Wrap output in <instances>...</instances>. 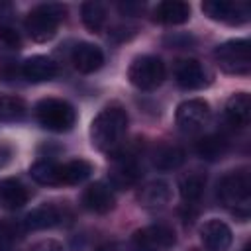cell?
Instances as JSON below:
<instances>
[{
	"label": "cell",
	"instance_id": "1",
	"mask_svg": "<svg viewBox=\"0 0 251 251\" xmlns=\"http://www.w3.org/2000/svg\"><path fill=\"white\" fill-rule=\"evenodd\" d=\"M127 129V114L118 106L104 108L90 124V141L96 149H114Z\"/></svg>",
	"mask_w": 251,
	"mask_h": 251
},
{
	"label": "cell",
	"instance_id": "2",
	"mask_svg": "<svg viewBox=\"0 0 251 251\" xmlns=\"http://www.w3.org/2000/svg\"><path fill=\"white\" fill-rule=\"evenodd\" d=\"M218 198L226 208L235 212L241 218L249 216V202H251V178L247 173H227L218 182Z\"/></svg>",
	"mask_w": 251,
	"mask_h": 251
},
{
	"label": "cell",
	"instance_id": "3",
	"mask_svg": "<svg viewBox=\"0 0 251 251\" xmlns=\"http://www.w3.org/2000/svg\"><path fill=\"white\" fill-rule=\"evenodd\" d=\"M65 14H67V10L63 4H55V2L41 4L27 14L25 31L29 33V37L33 41H39V43L49 41L57 33V27L63 22Z\"/></svg>",
	"mask_w": 251,
	"mask_h": 251
},
{
	"label": "cell",
	"instance_id": "4",
	"mask_svg": "<svg viewBox=\"0 0 251 251\" xmlns=\"http://www.w3.org/2000/svg\"><path fill=\"white\" fill-rule=\"evenodd\" d=\"M35 118L45 129L63 133L75 126L76 114L75 108L61 98H43L35 106Z\"/></svg>",
	"mask_w": 251,
	"mask_h": 251
},
{
	"label": "cell",
	"instance_id": "5",
	"mask_svg": "<svg viewBox=\"0 0 251 251\" xmlns=\"http://www.w3.org/2000/svg\"><path fill=\"white\" fill-rule=\"evenodd\" d=\"M216 63L227 75H247L251 71V53L247 39H229L216 47Z\"/></svg>",
	"mask_w": 251,
	"mask_h": 251
},
{
	"label": "cell",
	"instance_id": "6",
	"mask_svg": "<svg viewBox=\"0 0 251 251\" xmlns=\"http://www.w3.org/2000/svg\"><path fill=\"white\" fill-rule=\"evenodd\" d=\"M127 78L133 86H137L141 90H153L165 78V65L159 57L141 55L131 61V65L127 69Z\"/></svg>",
	"mask_w": 251,
	"mask_h": 251
},
{
	"label": "cell",
	"instance_id": "7",
	"mask_svg": "<svg viewBox=\"0 0 251 251\" xmlns=\"http://www.w3.org/2000/svg\"><path fill=\"white\" fill-rule=\"evenodd\" d=\"M202 12L210 20L229 25L245 24L251 16V8L247 2H233V0H206L202 4Z\"/></svg>",
	"mask_w": 251,
	"mask_h": 251
},
{
	"label": "cell",
	"instance_id": "8",
	"mask_svg": "<svg viewBox=\"0 0 251 251\" xmlns=\"http://www.w3.org/2000/svg\"><path fill=\"white\" fill-rule=\"evenodd\" d=\"M175 241V231L163 224L147 226L133 233V245L137 251H171Z\"/></svg>",
	"mask_w": 251,
	"mask_h": 251
},
{
	"label": "cell",
	"instance_id": "9",
	"mask_svg": "<svg viewBox=\"0 0 251 251\" xmlns=\"http://www.w3.org/2000/svg\"><path fill=\"white\" fill-rule=\"evenodd\" d=\"M210 118V106L208 102L200 98H190L178 104L176 108V124L182 131H198Z\"/></svg>",
	"mask_w": 251,
	"mask_h": 251
},
{
	"label": "cell",
	"instance_id": "10",
	"mask_svg": "<svg viewBox=\"0 0 251 251\" xmlns=\"http://www.w3.org/2000/svg\"><path fill=\"white\" fill-rule=\"evenodd\" d=\"M139 176V167L133 155L127 153H116L112 157L110 167V182L116 188H129Z\"/></svg>",
	"mask_w": 251,
	"mask_h": 251
},
{
	"label": "cell",
	"instance_id": "11",
	"mask_svg": "<svg viewBox=\"0 0 251 251\" xmlns=\"http://www.w3.org/2000/svg\"><path fill=\"white\" fill-rule=\"evenodd\" d=\"M175 78L178 86L186 90H196L208 84V73L196 59H180L175 65Z\"/></svg>",
	"mask_w": 251,
	"mask_h": 251
},
{
	"label": "cell",
	"instance_id": "12",
	"mask_svg": "<svg viewBox=\"0 0 251 251\" xmlns=\"http://www.w3.org/2000/svg\"><path fill=\"white\" fill-rule=\"evenodd\" d=\"M200 239L210 251H226L231 245V229L222 220H208L200 229Z\"/></svg>",
	"mask_w": 251,
	"mask_h": 251
},
{
	"label": "cell",
	"instance_id": "13",
	"mask_svg": "<svg viewBox=\"0 0 251 251\" xmlns=\"http://www.w3.org/2000/svg\"><path fill=\"white\" fill-rule=\"evenodd\" d=\"M71 59H73V65H75V69H76L78 73L88 75V73H94V71H98V69L102 67V63H104V53H102V49H100L98 45L84 41V43H78V45L73 49Z\"/></svg>",
	"mask_w": 251,
	"mask_h": 251
},
{
	"label": "cell",
	"instance_id": "14",
	"mask_svg": "<svg viewBox=\"0 0 251 251\" xmlns=\"http://www.w3.org/2000/svg\"><path fill=\"white\" fill-rule=\"evenodd\" d=\"M82 204H84L86 210H90L94 214H106L114 208L116 200H114V194H112L110 186H106L104 182H94L84 190Z\"/></svg>",
	"mask_w": 251,
	"mask_h": 251
},
{
	"label": "cell",
	"instance_id": "15",
	"mask_svg": "<svg viewBox=\"0 0 251 251\" xmlns=\"http://www.w3.org/2000/svg\"><path fill=\"white\" fill-rule=\"evenodd\" d=\"M22 75L31 80V82H43V80H51L57 75V63L51 57L45 55H33L29 59L24 61L22 65Z\"/></svg>",
	"mask_w": 251,
	"mask_h": 251
},
{
	"label": "cell",
	"instance_id": "16",
	"mask_svg": "<svg viewBox=\"0 0 251 251\" xmlns=\"http://www.w3.org/2000/svg\"><path fill=\"white\" fill-rule=\"evenodd\" d=\"M153 18L159 24L178 25L190 18V6L180 0H165L157 4V8L153 10Z\"/></svg>",
	"mask_w": 251,
	"mask_h": 251
},
{
	"label": "cell",
	"instance_id": "17",
	"mask_svg": "<svg viewBox=\"0 0 251 251\" xmlns=\"http://www.w3.org/2000/svg\"><path fill=\"white\" fill-rule=\"evenodd\" d=\"M226 118L235 127L247 126L249 118H251V98H249V94H245V92L231 94L226 102Z\"/></svg>",
	"mask_w": 251,
	"mask_h": 251
},
{
	"label": "cell",
	"instance_id": "18",
	"mask_svg": "<svg viewBox=\"0 0 251 251\" xmlns=\"http://www.w3.org/2000/svg\"><path fill=\"white\" fill-rule=\"evenodd\" d=\"M137 200L145 208H163L171 200V186L165 180H151L141 186Z\"/></svg>",
	"mask_w": 251,
	"mask_h": 251
},
{
	"label": "cell",
	"instance_id": "19",
	"mask_svg": "<svg viewBox=\"0 0 251 251\" xmlns=\"http://www.w3.org/2000/svg\"><path fill=\"white\" fill-rule=\"evenodd\" d=\"M61 222V212L57 206L53 204H43V206H37L33 208L25 220H24V226L25 229H31V231H37V229H47V227H53Z\"/></svg>",
	"mask_w": 251,
	"mask_h": 251
},
{
	"label": "cell",
	"instance_id": "20",
	"mask_svg": "<svg viewBox=\"0 0 251 251\" xmlns=\"http://www.w3.org/2000/svg\"><path fill=\"white\" fill-rule=\"evenodd\" d=\"M27 202L25 186L16 178L0 180V208L2 210H18Z\"/></svg>",
	"mask_w": 251,
	"mask_h": 251
},
{
	"label": "cell",
	"instance_id": "21",
	"mask_svg": "<svg viewBox=\"0 0 251 251\" xmlns=\"http://www.w3.org/2000/svg\"><path fill=\"white\" fill-rule=\"evenodd\" d=\"M29 175L35 182L45 186H59L61 182V165L53 159H39L29 167Z\"/></svg>",
	"mask_w": 251,
	"mask_h": 251
},
{
	"label": "cell",
	"instance_id": "22",
	"mask_svg": "<svg viewBox=\"0 0 251 251\" xmlns=\"http://www.w3.org/2000/svg\"><path fill=\"white\" fill-rule=\"evenodd\" d=\"M186 155L184 149L178 145H161L155 153H153V165L159 171H173L178 169L184 163Z\"/></svg>",
	"mask_w": 251,
	"mask_h": 251
},
{
	"label": "cell",
	"instance_id": "23",
	"mask_svg": "<svg viewBox=\"0 0 251 251\" xmlns=\"http://www.w3.org/2000/svg\"><path fill=\"white\" fill-rule=\"evenodd\" d=\"M92 173V165L84 159H73L61 165V182L63 184H80Z\"/></svg>",
	"mask_w": 251,
	"mask_h": 251
},
{
	"label": "cell",
	"instance_id": "24",
	"mask_svg": "<svg viewBox=\"0 0 251 251\" xmlns=\"http://www.w3.org/2000/svg\"><path fill=\"white\" fill-rule=\"evenodd\" d=\"M227 151V141L222 135H206L196 143V153L198 157L206 161H216L224 157Z\"/></svg>",
	"mask_w": 251,
	"mask_h": 251
},
{
	"label": "cell",
	"instance_id": "25",
	"mask_svg": "<svg viewBox=\"0 0 251 251\" xmlns=\"http://www.w3.org/2000/svg\"><path fill=\"white\" fill-rule=\"evenodd\" d=\"M206 186V178L198 173H188L178 180V190L184 202H196L200 200L202 192Z\"/></svg>",
	"mask_w": 251,
	"mask_h": 251
},
{
	"label": "cell",
	"instance_id": "26",
	"mask_svg": "<svg viewBox=\"0 0 251 251\" xmlns=\"http://www.w3.org/2000/svg\"><path fill=\"white\" fill-rule=\"evenodd\" d=\"M27 106L18 96H0V122H20L25 118Z\"/></svg>",
	"mask_w": 251,
	"mask_h": 251
},
{
	"label": "cell",
	"instance_id": "27",
	"mask_svg": "<svg viewBox=\"0 0 251 251\" xmlns=\"http://www.w3.org/2000/svg\"><path fill=\"white\" fill-rule=\"evenodd\" d=\"M80 18L90 31H100L106 20V10L100 2H84L80 8Z\"/></svg>",
	"mask_w": 251,
	"mask_h": 251
},
{
	"label": "cell",
	"instance_id": "28",
	"mask_svg": "<svg viewBox=\"0 0 251 251\" xmlns=\"http://www.w3.org/2000/svg\"><path fill=\"white\" fill-rule=\"evenodd\" d=\"M0 41L8 47H20V33L12 25L0 27Z\"/></svg>",
	"mask_w": 251,
	"mask_h": 251
},
{
	"label": "cell",
	"instance_id": "29",
	"mask_svg": "<svg viewBox=\"0 0 251 251\" xmlns=\"http://www.w3.org/2000/svg\"><path fill=\"white\" fill-rule=\"evenodd\" d=\"M16 237V231H14V226L10 224H0V251H6L12 243V239Z\"/></svg>",
	"mask_w": 251,
	"mask_h": 251
},
{
	"label": "cell",
	"instance_id": "30",
	"mask_svg": "<svg viewBox=\"0 0 251 251\" xmlns=\"http://www.w3.org/2000/svg\"><path fill=\"white\" fill-rule=\"evenodd\" d=\"M14 157V149L10 143H0V169L6 167Z\"/></svg>",
	"mask_w": 251,
	"mask_h": 251
},
{
	"label": "cell",
	"instance_id": "31",
	"mask_svg": "<svg viewBox=\"0 0 251 251\" xmlns=\"http://www.w3.org/2000/svg\"><path fill=\"white\" fill-rule=\"evenodd\" d=\"M31 251H63V247H61V243H57L53 239H45V241L37 243Z\"/></svg>",
	"mask_w": 251,
	"mask_h": 251
},
{
	"label": "cell",
	"instance_id": "32",
	"mask_svg": "<svg viewBox=\"0 0 251 251\" xmlns=\"http://www.w3.org/2000/svg\"><path fill=\"white\" fill-rule=\"evenodd\" d=\"M10 16H12V6L6 4V2H0V27L12 25L10 24Z\"/></svg>",
	"mask_w": 251,
	"mask_h": 251
},
{
	"label": "cell",
	"instance_id": "33",
	"mask_svg": "<svg viewBox=\"0 0 251 251\" xmlns=\"http://www.w3.org/2000/svg\"><path fill=\"white\" fill-rule=\"evenodd\" d=\"M243 251H249V243H247V245H245V247H243Z\"/></svg>",
	"mask_w": 251,
	"mask_h": 251
}]
</instances>
